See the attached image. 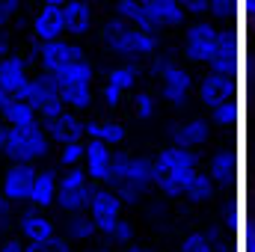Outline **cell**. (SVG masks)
I'll list each match as a JSON object with an SVG mask.
<instances>
[{
  "label": "cell",
  "mask_w": 255,
  "mask_h": 252,
  "mask_svg": "<svg viewBox=\"0 0 255 252\" xmlns=\"http://www.w3.org/2000/svg\"><path fill=\"white\" fill-rule=\"evenodd\" d=\"M181 60L205 71L241 74L247 68V30L238 33L232 24L214 18H190L181 27Z\"/></svg>",
  "instance_id": "1"
},
{
  "label": "cell",
  "mask_w": 255,
  "mask_h": 252,
  "mask_svg": "<svg viewBox=\"0 0 255 252\" xmlns=\"http://www.w3.org/2000/svg\"><path fill=\"white\" fill-rule=\"evenodd\" d=\"M98 39H101L104 51H110L119 60H133V63L154 60L160 51V33L145 30V27H133V24L122 21L119 15H110L101 24Z\"/></svg>",
  "instance_id": "2"
},
{
  "label": "cell",
  "mask_w": 255,
  "mask_h": 252,
  "mask_svg": "<svg viewBox=\"0 0 255 252\" xmlns=\"http://www.w3.org/2000/svg\"><path fill=\"white\" fill-rule=\"evenodd\" d=\"M154 77H157V86H160V98L163 104H169L172 110H184L190 104V98L196 95V77H193L190 65L178 63L172 57H154L151 65Z\"/></svg>",
  "instance_id": "3"
},
{
  "label": "cell",
  "mask_w": 255,
  "mask_h": 252,
  "mask_svg": "<svg viewBox=\"0 0 255 252\" xmlns=\"http://www.w3.org/2000/svg\"><path fill=\"white\" fill-rule=\"evenodd\" d=\"M51 151V136L42 122L33 125H12L6 130V151L9 163H39Z\"/></svg>",
  "instance_id": "4"
},
{
  "label": "cell",
  "mask_w": 255,
  "mask_h": 252,
  "mask_svg": "<svg viewBox=\"0 0 255 252\" xmlns=\"http://www.w3.org/2000/svg\"><path fill=\"white\" fill-rule=\"evenodd\" d=\"M241 74H226V71H205L196 80V101L205 107V113H214L226 104L241 101Z\"/></svg>",
  "instance_id": "5"
},
{
  "label": "cell",
  "mask_w": 255,
  "mask_h": 252,
  "mask_svg": "<svg viewBox=\"0 0 255 252\" xmlns=\"http://www.w3.org/2000/svg\"><path fill=\"white\" fill-rule=\"evenodd\" d=\"M21 98H27V101L36 107V113H39L42 122L60 116V113L65 110L63 92H60V80H57V74H51V71H39V74H33L30 83L24 86Z\"/></svg>",
  "instance_id": "6"
},
{
  "label": "cell",
  "mask_w": 255,
  "mask_h": 252,
  "mask_svg": "<svg viewBox=\"0 0 255 252\" xmlns=\"http://www.w3.org/2000/svg\"><path fill=\"white\" fill-rule=\"evenodd\" d=\"M92 199V178L83 166H65L60 175V187H57V205L65 214H80L89 208Z\"/></svg>",
  "instance_id": "7"
},
{
  "label": "cell",
  "mask_w": 255,
  "mask_h": 252,
  "mask_svg": "<svg viewBox=\"0 0 255 252\" xmlns=\"http://www.w3.org/2000/svg\"><path fill=\"white\" fill-rule=\"evenodd\" d=\"M86 51L80 48V39H71V36H60V39H51V42H39L36 45V63L42 71H63L65 65H71L74 60H83Z\"/></svg>",
  "instance_id": "8"
},
{
  "label": "cell",
  "mask_w": 255,
  "mask_h": 252,
  "mask_svg": "<svg viewBox=\"0 0 255 252\" xmlns=\"http://www.w3.org/2000/svg\"><path fill=\"white\" fill-rule=\"evenodd\" d=\"M122 196L116 193V187H92V199H89V217L98 229V235H107L119 220H122Z\"/></svg>",
  "instance_id": "9"
},
{
  "label": "cell",
  "mask_w": 255,
  "mask_h": 252,
  "mask_svg": "<svg viewBox=\"0 0 255 252\" xmlns=\"http://www.w3.org/2000/svg\"><path fill=\"white\" fill-rule=\"evenodd\" d=\"M142 6H145V15H148V27L160 36L169 33V30H181L190 21L181 0H142Z\"/></svg>",
  "instance_id": "10"
},
{
  "label": "cell",
  "mask_w": 255,
  "mask_h": 252,
  "mask_svg": "<svg viewBox=\"0 0 255 252\" xmlns=\"http://www.w3.org/2000/svg\"><path fill=\"white\" fill-rule=\"evenodd\" d=\"M211 130H214V122L208 116H187V119H181L169 127V142L199 151L202 145H208Z\"/></svg>",
  "instance_id": "11"
},
{
  "label": "cell",
  "mask_w": 255,
  "mask_h": 252,
  "mask_svg": "<svg viewBox=\"0 0 255 252\" xmlns=\"http://www.w3.org/2000/svg\"><path fill=\"white\" fill-rule=\"evenodd\" d=\"M196 172L199 166H157L154 163V190H160L166 199H184Z\"/></svg>",
  "instance_id": "12"
},
{
  "label": "cell",
  "mask_w": 255,
  "mask_h": 252,
  "mask_svg": "<svg viewBox=\"0 0 255 252\" xmlns=\"http://www.w3.org/2000/svg\"><path fill=\"white\" fill-rule=\"evenodd\" d=\"M83 169L89 172L92 184H110V178H113V145H107L101 139H86Z\"/></svg>",
  "instance_id": "13"
},
{
  "label": "cell",
  "mask_w": 255,
  "mask_h": 252,
  "mask_svg": "<svg viewBox=\"0 0 255 252\" xmlns=\"http://www.w3.org/2000/svg\"><path fill=\"white\" fill-rule=\"evenodd\" d=\"M30 33H33L36 42H51V39L65 36L63 6H45V3H39V9L33 12V21H30Z\"/></svg>",
  "instance_id": "14"
},
{
  "label": "cell",
  "mask_w": 255,
  "mask_h": 252,
  "mask_svg": "<svg viewBox=\"0 0 255 252\" xmlns=\"http://www.w3.org/2000/svg\"><path fill=\"white\" fill-rule=\"evenodd\" d=\"M36 181V166L33 163H9L3 172L0 190L12 199V202H30V190Z\"/></svg>",
  "instance_id": "15"
},
{
  "label": "cell",
  "mask_w": 255,
  "mask_h": 252,
  "mask_svg": "<svg viewBox=\"0 0 255 252\" xmlns=\"http://www.w3.org/2000/svg\"><path fill=\"white\" fill-rule=\"evenodd\" d=\"M18 232L27 244H45L57 238V223L45 214V208H30L18 217Z\"/></svg>",
  "instance_id": "16"
},
{
  "label": "cell",
  "mask_w": 255,
  "mask_h": 252,
  "mask_svg": "<svg viewBox=\"0 0 255 252\" xmlns=\"http://www.w3.org/2000/svg\"><path fill=\"white\" fill-rule=\"evenodd\" d=\"M45 130H48V136H51V142H80V139H86V122L80 119V113H74V110H68L65 107L60 116H54V119H48V122H42Z\"/></svg>",
  "instance_id": "17"
},
{
  "label": "cell",
  "mask_w": 255,
  "mask_h": 252,
  "mask_svg": "<svg viewBox=\"0 0 255 252\" xmlns=\"http://www.w3.org/2000/svg\"><path fill=\"white\" fill-rule=\"evenodd\" d=\"M30 60H27V54H6V57H0V89H6V92H15V95H21L24 92V86L30 83Z\"/></svg>",
  "instance_id": "18"
},
{
  "label": "cell",
  "mask_w": 255,
  "mask_h": 252,
  "mask_svg": "<svg viewBox=\"0 0 255 252\" xmlns=\"http://www.w3.org/2000/svg\"><path fill=\"white\" fill-rule=\"evenodd\" d=\"M95 3H86V0H68L63 6L65 12V36L71 39H86L92 30H95Z\"/></svg>",
  "instance_id": "19"
},
{
  "label": "cell",
  "mask_w": 255,
  "mask_h": 252,
  "mask_svg": "<svg viewBox=\"0 0 255 252\" xmlns=\"http://www.w3.org/2000/svg\"><path fill=\"white\" fill-rule=\"evenodd\" d=\"M241 172V163H238V154L232 148H217L211 157H208V175L214 178L217 187H232L235 178Z\"/></svg>",
  "instance_id": "20"
},
{
  "label": "cell",
  "mask_w": 255,
  "mask_h": 252,
  "mask_svg": "<svg viewBox=\"0 0 255 252\" xmlns=\"http://www.w3.org/2000/svg\"><path fill=\"white\" fill-rule=\"evenodd\" d=\"M119 184H128V187L145 193L148 187H154V157H142V154H130L125 169V178Z\"/></svg>",
  "instance_id": "21"
},
{
  "label": "cell",
  "mask_w": 255,
  "mask_h": 252,
  "mask_svg": "<svg viewBox=\"0 0 255 252\" xmlns=\"http://www.w3.org/2000/svg\"><path fill=\"white\" fill-rule=\"evenodd\" d=\"M57 187H60V175L54 169H36V181H33V190H30V205L48 211L57 202Z\"/></svg>",
  "instance_id": "22"
},
{
  "label": "cell",
  "mask_w": 255,
  "mask_h": 252,
  "mask_svg": "<svg viewBox=\"0 0 255 252\" xmlns=\"http://www.w3.org/2000/svg\"><path fill=\"white\" fill-rule=\"evenodd\" d=\"M86 139H101L116 148L128 139V127L116 119H92V122H86Z\"/></svg>",
  "instance_id": "23"
},
{
  "label": "cell",
  "mask_w": 255,
  "mask_h": 252,
  "mask_svg": "<svg viewBox=\"0 0 255 252\" xmlns=\"http://www.w3.org/2000/svg\"><path fill=\"white\" fill-rule=\"evenodd\" d=\"M0 119L6 122V125H33V122H42L39 119V113H36V107L27 101V98H21V95H15L3 110H0Z\"/></svg>",
  "instance_id": "24"
},
{
  "label": "cell",
  "mask_w": 255,
  "mask_h": 252,
  "mask_svg": "<svg viewBox=\"0 0 255 252\" xmlns=\"http://www.w3.org/2000/svg\"><path fill=\"white\" fill-rule=\"evenodd\" d=\"M139 77H142V65L133 63V60H122V63H116L113 68H110V71H107V83L119 86L122 92H130V89H136Z\"/></svg>",
  "instance_id": "25"
},
{
  "label": "cell",
  "mask_w": 255,
  "mask_h": 252,
  "mask_svg": "<svg viewBox=\"0 0 255 252\" xmlns=\"http://www.w3.org/2000/svg\"><path fill=\"white\" fill-rule=\"evenodd\" d=\"M223 241H220V232L208 229V232H190L181 238V244L175 247V252H217Z\"/></svg>",
  "instance_id": "26"
},
{
  "label": "cell",
  "mask_w": 255,
  "mask_h": 252,
  "mask_svg": "<svg viewBox=\"0 0 255 252\" xmlns=\"http://www.w3.org/2000/svg\"><path fill=\"white\" fill-rule=\"evenodd\" d=\"M60 92H63L65 107H68V110H74V113H83V110H89V107H92V101H95L92 83H74V86H60Z\"/></svg>",
  "instance_id": "27"
},
{
  "label": "cell",
  "mask_w": 255,
  "mask_h": 252,
  "mask_svg": "<svg viewBox=\"0 0 255 252\" xmlns=\"http://www.w3.org/2000/svg\"><path fill=\"white\" fill-rule=\"evenodd\" d=\"M60 86H74V83H95V65L83 60H74L71 65H65L63 71H57Z\"/></svg>",
  "instance_id": "28"
},
{
  "label": "cell",
  "mask_w": 255,
  "mask_h": 252,
  "mask_svg": "<svg viewBox=\"0 0 255 252\" xmlns=\"http://www.w3.org/2000/svg\"><path fill=\"white\" fill-rule=\"evenodd\" d=\"M217 190L220 187L214 184V178L208 175V169H199L196 178L190 181V187H187V193H184V199L193 202V205H205V202H211L217 196Z\"/></svg>",
  "instance_id": "29"
},
{
  "label": "cell",
  "mask_w": 255,
  "mask_h": 252,
  "mask_svg": "<svg viewBox=\"0 0 255 252\" xmlns=\"http://www.w3.org/2000/svg\"><path fill=\"white\" fill-rule=\"evenodd\" d=\"M113 15H119L122 21L133 24V27H145V30H151V27H148V15H145L142 0H113Z\"/></svg>",
  "instance_id": "30"
},
{
  "label": "cell",
  "mask_w": 255,
  "mask_h": 252,
  "mask_svg": "<svg viewBox=\"0 0 255 252\" xmlns=\"http://www.w3.org/2000/svg\"><path fill=\"white\" fill-rule=\"evenodd\" d=\"M65 235L71 241H92L98 235L89 211H80V214H68V223H65Z\"/></svg>",
  "instance_id": "31"
},
{
  "label": "cell",
  "mask_w": 255,
  "mask_h": 252,
  "mask_svg": "<svg viewBox=\"0 0 255 252\" xmlns=\"http://www.w3.org/2000/svg\"><path fill=\"white\" fill-rule=\"evenodd\" d=\"M133 113H136L139 122H148V119L157 113V98H154L151 92H145V89L136 92V95H133Z\"/></svg>",
  "instance_id": "32"
},
{
  "label": "cell",
  "mask_w": 255,
  "mask_h": 252,
  "mask_svg": "<svg viewBox=\"0 0 255 252\" xmlns=\"http://www.w3.org/2000/svg\"><path fill=\"white\" fill-rule=\"evenodd\" d=\"M83 157H86V139L60 145V163L63 166H83Z\"/></svg>",
  "instance_id": "33"
},
{
  "label": "cell",
  "mask_w": 255,
  "mask_h": 252,
  "mask_svg": "<svg viewBox=\"0 0 255 252\" xmlns=\"http://www.w3.org/2000/svg\"><path fill=\"white\" fill-rule=\"evenodd\" d=\"M235 252H255V220L244 217L241 229H238V247Z\"/></svg>",
  "instance_id": "34"
},
{
  "label": "cell",
  "mask_w": 255,
  "mask_h": 252,
  "mask_svg": "<svg viewBox=\"0 0 255 252\" xmlns=\"http://www.w3.org/2000/svg\"><path fill=\"white\" fill-rule=\"evenodd\" d=\"M24 252H71V238L65 235V238H51V241H45V244H27Z\"/></svg>",
  "instance_id": "35"
},
{
  "label": "cell",
  "mask_w": 255,
  "mask_h": 252,
  "mask_svg": "<svg viewBox=\"0 0 255 252\" xmlns=\"http://www.w3.org/2000/svg\"><path fill=\"white\" fill-rule=\"evenodd\" d=\"M104 238H107L110 244H119V247H128V244L133 241V226H130V223H128L125 217H122V220H119V223H116V226H113V229H110V232L104 235Z\"/></svg>",
  "instance_id": "36"
},
{
  "label": "cell",
  "mask_w": 255,
  "mask_h": 252,
  "mask_svg": "<svg viewBox=\"0 0 255 252\" xmlns=\"http://www.w3.org/2000/svg\"><path fill=\"white\" fill-rule=\"evenodd\" d=\"M98 95H101V101H104V107H107V110H116V107L122 104V98H125V92H122L119 86H113V83H104Z\"/></svg>",
  "instance_id": "37"
},
{
  "label": "cell",
  "mask_w": 255,
  "mask_h": 252,
  "mask_svg": "<svg viewBox=\"0 0 255 252\" xmlns=\"http://www.w3.org/2000/svg\"><path fill=\"white\" fill-rule=\"evenodd\" d=\"M21 3L24 0H0V30L15 21V15L21 12Z\"/></svg>",
  "instance_id": "38"
},
{
  "label": "cell",
  "mask_w": 255,
  "mask_h": 252,
  "mask_svg": "<svg viewBox=\"0 0 255 252\" xmlns=\"http://www.w3.org/2000/svg\"><path fill=\"white\" fill-rule=\"evenodd\" d=\"M128 160H130L128 151H113V178H110V184H119V181L125 178Z\"/></svg>",
  "instance_id": "39"
},
{
  "label": "cell",
  "mask_w": 255,
  "mask_h": 252,
  "mask_svg": "<svg viewBox=\"0 0 255 252\" xmlns=\"http://www.w3.org/2000/svg\"><path fill=\"white\" fill-rule=\"evenodd\" d=\"M244 27L247 36L255 42V0H244Z\"/></svg>",
  "instance_id": "40"
},
{
  "label": "cell",
  "mask_w": 255,
  "mask_h": 252,
  "mask_svg": "<svg viewBox=\"0 0 255 252\" xmlns=\"http://www.w3.org/2000/svg\"><path fill=\"white\" fill-rule=\"evenodd\" d=\"M9 217H12V199L0 190V223H6Z\"/></svg>",
  "instance_id": "41"
},
{
  "label": "cell",
  "mask_w": 255,
  "mask_h": 252,
  "mask_svg": "<svg viewBox=\"0 0 255 252\" xmlns=\"http://www.w3.org/2000/svg\"><path fill=\"white\" fill-rule=\"evenodd\" d=\"M24 247H27V244H21L18 238H6V241L0 244V252H24Z\"/></svg>",
  "instance_id": "42"
},
{
  "label": "cell",
  "mask_w": 255,
  "mask_h": 252,
  "mask_svg": "<svg viewBox=\"0 0 255 252\" xmlns=\"http://www.w3.org/2000/svg\"><path fill=\"white\" fill-rule=\"evenodd\" d=\"M6 130H9V125L0 119V157H3V151H6Z\"/></svg>",
  "instance_id": "43"
},
{
  "label": "cell",
  "mask_w": 255,
  "mask_h": 252,
  "mask_svg": "<svg viewBox=\"0 0 255 252\" xmlns=\"http://www.w3.org/2000/svg\"><path fill=\"white\" fill-rule=\"evenodd\" d=\"M12 98H15V92H6V89H0V110H3V107L12 101Z\"/></svg>",
  "instance_id": "44"
},
{
  "label": "cell",
  "mask_w": 255,
  "mask_h": 252,
  "mask_svg": "<svg viewBox=\"0 0 255 252\" xmlns=\"http://www.w3.org/2000/svg\"><path fill=\"white\" fill-rule=\"evenodd\" d=\"M122 252H154V250H148V247H139V244H128Z\"/></svg>",
  "instance_id": "45"
},
{
  "label": "cell",
  "mask_w": 255,
  "mask_h": 252,
  "mask_svg": "<svg viewBox=\"0 0 255 252\" xmlns=\"http://www.w3.org/2000/svg\"><path fill=\"white\" fill-rule=\"evenodd\" d=\"M6 54H12V45H9V39H0V57H6Z\"/></svg>",
  "instance_id": "46"
},
{
  "label": "cell",
  "mask_w": 255,
  "mask_h": 252,
  "mask_svg": "<svg viewBox=\"0 0 255 252\" xmlns=\"http://www.w3.org/2000/svg\"><path fill=\"white\" fill-rule=\"evenodd\" d=\"M39 3H45V6H65L68 0H39Z\"/></svg>",
  "instance_id": "47"
},
{
  "label": "cell",
  "mask_w": 255,
  "mask_h": 252,
  "mask_svg": "<svg viewBox=\"0 0 255 252\" xmlns=\"http://www.w3.org/2000/svg\"><path fill=\"white\" fill-rule=\"evenodd\" d=\"M89 252H107V250H89Z\"/></svg>",
  "instance_id": "48"
},
{
  "label": "cell",
  "mask_w": 255,
  "mask_h": 252,
  "mask_svg": "<svg viewBox=\"0 0 255 252\" xmlns=\"http://www.w3.org/2000/svg\"><path fill=\"white\" fill-rule=\"evenodd\" d=\"M86 3H95V0H86Z\"/></svg>",
  "instance_id": "49"
},
{
  "label": "cell",
  "mask_w": 255,
  "mask_h": 252,
  "mask_svg": "<svg viewBox=\"0 0 255 252\" xmlns=\"http://www.w3.org/2000/svg\"><path fill=\"white\" fill-rule=\"evenodd\" d=\"M208 9H211V0H208Z\"/></svg>",
  "instance_id": "50"
}]
</instances>
